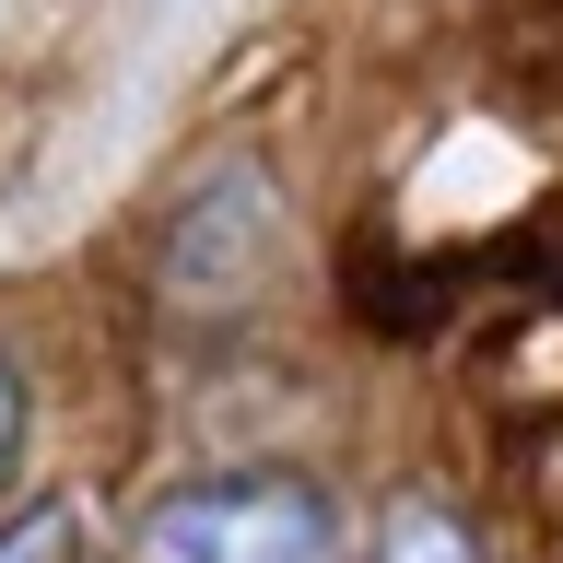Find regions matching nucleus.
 <instances>
[{
  "mask_svg": "<svg viewBox=\"0 0 563 563\" xmlns=\"http://www.w3.org/2000/svg\"><path fill=\"white\" fill-rule=\"evenodd\" d=\"M364 563H482V540L446 517V505H399V517L376 528V552Z\"/></svg>",
  "mask_w": 563,
  "mask_h": 563,
  "instance_id": "nucleus-2",
  "label": "nucleus"
},
{
  "mask_svg": "<svg viewBox=\"0 0 563 563\" xmlns=\"http://www.w3.org/2000/svg\"><path fill=\"white\" fill-rule=\"evenodd\" d=\"M130 563H329V505L282 470L246 482H188L141 517Z\"/></svg>",
  "mask_w": 563,
  "mask_h": 563,
  "instance_id": "nucleus-1",
  "label": "nucleus"
},
{
  "mask_svg": "<svg viewBox=\"0 0 563 563\" xmlns=\"http://www.w3.org/2000/svg\"><path fill=\"white\" fill-rule=\"evenodd\" d=\"M12 434H24V376L0 364V470H12Z\"/></svg>",
  "mask_w": 563,
  "mask_h": 563,
  "instance_id": "nucleus-3",
  "label": "nucleus"
}]
</instances>
